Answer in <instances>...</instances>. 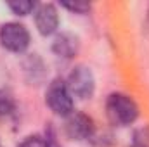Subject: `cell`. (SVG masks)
<instances>
[{"label":"cell","instance_id":"1","mask_svg":"<svg viewBox=\"0 0 149 147\" xmlns=\"http://www.w3.org/2000/svg\"><path fill=\"white\" fill-rule=\"evenodd\" d=\"M106 114L113 125L128 126L139 118V106L130 95L113 92L106 99Z\"/></svg>","mask_w":149,"mask_h":147},{"label":"cell","instance_id":"2","mask_svg":"<svg viewBox=\"0 0 149 147\" xmlns=\"http://www.w3.org/2000/svg\"><path fill=\"white\" fill-rule=\"evenodd\" d=\"M74 97L71 95L68 85L64 80L56 78L49 83L47 92H45V104L49 106V109L57 116H70L74 111Z\"/></svg>","mask_w":149,"mask_h":147},{"label":"cell","instance_id":"3","mask_svg":"<svg viewBox=\"0 0 149 147\" xmlns=\"http://www.w3.org/2000/svg\"><path fill=\"white\" fill-rule=\"evenodd\" d=\"M30 31L24 24L17 21H9L0 26V43L3 49L14 54H23L30 47Z\"/></svg>","mask_w":149,"mask_h":147},{"label":"cell","instance_id":"4","mask_svg":"<svg viewBox=\"0 0 149 147\" xmlns=\"http://www.w3.org/2000/svg\"><path fill=\"white\" fill-rule=\"evenodd\" d=\"M66 85H68L73 97L80 99V101H87L94 95L95 78H94V73L88 66L78 64L71 69V73L66 80Z\"/></svg>","mask_w":149,"mask_h":147},{"label":"cell","instance_id":"5","mask_svg":"<svg viewBox=\"0 0 149 147\" xmlns=\"http://www.w3.org/2000/svg\"><path fill=\"white\" fill-rule=\"evenodd\" d=\"M64 132L73 140H88V139H94L95 135V125H94V119L85 112L73 111L70 116H66Z\"/></svg>","mask_w":149,"mask_h":147},{"label":"cell","instance_id":"6","mask_svg":"<svg viewBox=\"0 0 149 147\" xmlns=\"http://www.w3.org/2000/svg\"><path fill=\"white\" fill-rule=\"evenodd\" d=\"M35 26L42 37H50L59 28V12L57 7L50 2L37 3V9L33 10Z\"/></svg>","mask_w":149,"mask_h":147},{"label":"cell","instance_id":"7","mask_svg":"<svg viewBox=\"0 0 149 147\" xmlns=\"http://www.w3.org/2000/svg\"><path fill=\"white\" fill-rule=\"evenodd\" d=\"M80 50V38L73 33H59L52 42V52L63 59H73Z\"/></svg>","mask_w":149,"mask_h":147},{"label":"cell","instance_id":"8","mask_svg":"<svg viewBox=\"0 0 149 147\" xmlns=\"http://www.w3.org/2000/svg\"><path fill=\"white\" fill-rule=\"evenodd\" d=\"M23 69H24V76H26V80L33 85H38V83H42L43 81V78H45V73H47V69H45V64H43V61L38 57V54H31V55H28L24 61H23Z\"/></svg>","mask_w":149,"mask_h":147},{"label":"cell","instance_id":"9","mask_svg":"<svg viewBox=\"0 0 149 147\" xmlns=\"http://www.w3.org/2000/svg\"><path fill=\"white\" fill-rule=\"evenodd\" d=\"M7 7L16 16H28L37 9V3L31 0H16V2H7Z\"/></svg>","mask_w":149,"mask_h":147},{"label":"cell","instance_id":"10","mask_svg":"<svg viewBox=\"0 0 149 147\" xmlns=\"http://www.w3.org/2000/svg\"><path fill=\"white\" fill-rule=\"evenodd\" d=\"M14 109H16L14 99H12L7 92L0 90V119H2V118L10 116V114L14 112Z\"/></svg>","mask_w":149,"mask_h":147},{"label":"cell","instance_id":"11","mask_svg":"<svg viewBox=\"0 0 149 147\" xmlns=\"http://www.w3.org/2000/svg\"><path fill=\"white\" fill-rule=\"evenodd\" d=\"M17 147H52V144L42 135H28Z\"/></svg>","mask_w":149,"mask_h":147},{"label":"cell","instance_id":"12","mask_svg":"<svg viewBox=\"0 0 149 147\" xmlns=\"http://www.w3.org/2000/svg\"><path fill=\"white\" fill-rule=\"evenodd\" d=\"M61 7L68 9L70 12H74V14H87L90 10V3L88 2H63Z\"/></svg>","mask_w":149,"mask_h":147},{"label":"cell","instance_id":"13","mask_svg":"<svg viewBox=\"0 0 149 147\" xmlns=\"http://www.w3.org/2000/svg\"><path fill=\"white\" fill-rule=\"evenodd\" d=\"M134 147H149V126L139 128L134 133Z\"/></svg>","mask_w":149,"mask_h":147},{"label":"cell","instance_id":"14","mask_svg":"<svg viewBox=\"0 0 149 147\" xmlns=\"http://www.w3.org/2000/svg\"><path fill=\"white\" fill-rule=\"evenodd\" d=\"M0 147H2V146H0Z\"/></svg>","mask_w":149,"mask_h":147}]
</instances>
